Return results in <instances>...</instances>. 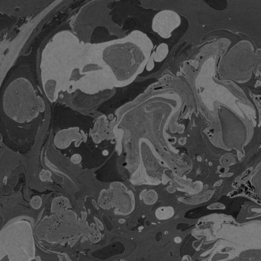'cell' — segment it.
Segmentation results:
<instances>
[{
    "instance_id": "1",
    "label": "cell",
    "mask_w": 261,
    "mask_h": 261,
    "mask_svg": "<svg viewBox=\"0 0 261 261\" xmlns=\"http://www.w3.org/2000/svg\"><path fill=\"white\" fill-rule=\"evenodd\" d=\"M39 84L49 102L92 108L113 92L96 45L81 41L68 23L51 31L39 45L35 61Z\"/></svg>"
},
{
    "instance_id": "2",
    "label": "cell",
    "mask_w": 261,
    "mask_h": 261,
    "mask_svg": "<svg viewBox=\"0 0 261 261\" xmlns=\"http://www.w3.org/2000/svg\"><path fill=\"white\" fill-rule=\"evenodd\" d=\"M49 102L39 84L35 65L29 59L15 65L2 84V115L8 126L19 130L25 128L34 135Z\"/></svg>"
},
{
    "instance_id": "3",
    "label": "cell",
    "mask_w": 261,
    "mask_h": 261,
    "mask_svg": "<svg viewBox=\"0 0 261 261\" xmlns=\"http://www.w3.org/2000/svg\"><path fill=\"white\" fill-rule=\"evenodd\" d=\"M96 45L102 68L114 88L126 86L155 67L152 43L141 32Z\"/></svg>"
},
{
    "instance_id": "4",
    "label": "cell",
    "mask_w": 261,
    "mask_h": 261,
    "mask_svg": "<svg viewBox=\"0 0 261 261\" xmlns=\"http://www.w3.org/2000/svg\"><path fill=\"white\" fill-rule=\"evenodd\" d=\"M1 5L2 16L5 17V25L2 27V64L4 66L10 59L17 60V55L25 50L28 43L34 37L39 28L44 24L48 17L54 13L55 9L59 7V1L18 2L3 1Z\"/></svg>"
},
{
    "instance_id": "5",
    "label": "cell",
    "mask_w": 261,
    "mask_h": 261,
    "mask_svg": "<svg viewBox=\"0 0 261 261\" xmlns=\"http://www.w3.org/2000/svg\"><path fill=\"white\" fill-rule=\"evenodd\" d=\"M177 17L175 13L171 15L169 11L161 12L154 17L152 29L160 36L168 38L172 31L177 27L179 20H177Z\"/></svg>"
},
{
    "instance_id": "6",
    "label": "cell",
    "mask_w": 261,
    "mask_h": 261,
    "mask_svg": "<svg viewBox=\"0 0 261 261\" xmlns=\"http://www.w3.org/2000/svg\"><path fill=\"white\" fill-rule=\"evenodd\" d=\"M168 53H169V47L166 43H162L156 49L154 54V61L157 63L162 62L167 57Z\"/></svg>"
},
{
    "instance_id": "7",
    "label": "cell",
    "mask_w": 261,
    "mask_h": 261,
    "mask_svg": "<svg viewBox=\"0 0 261 261\" xmlns=\"http://www.w3.org/2000/svg\"><path fill=\"white\" fill-rule=\"evenodd\" d=\"M174 210L171 207H162L156 211V217L160 219H167L173 217Z\"/></svg>"
},
{
    "instance_id": "8",
    "label": "cell",
    "mask_w": 261,
    "mask_h": 261,
    "mask_svg": "<svg viewBox=\"0 0 261 261\" xmlns=\"http://www.w3.org/2000/svg\"><path fill=\"white\" fill-rule=\"evenodd\" d=\"M175 242L177 243H180L181 242V239L180 238V237H175Z\"/></svg>"
}]
</instances>
